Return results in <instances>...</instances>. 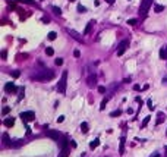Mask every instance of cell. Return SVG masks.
<instances>
[{"mask_svg":"<svg viewBox=\"0 0 167 157\" xmlns=\"http://www.w3.org/2000/svg\"><path fill=\"white\" fill-rule=\"evenodd\" d=\"M54 73L50 71V69H43V71H38V73H35V79L38 81H48V79H53Z\"/></svg>","mask_w":167,"mask_h":157,"instance_id":"1","label":"cell"},{"mask_svg":"<svg viewBox=\"0 0 167 157\" xmlns=\"http://www.w3.org/2000/svg\"><path fill=\"white\" fill-rule=\"evenodd\" d=\"M66 79H67V72L65 71V72L62 73V78H60L59 84H57V91H59L60 94H65V93H66Z\"/></svg>","mask_w":167,"mask_h":157,"instance_id":"2","label":"cell"},{"mask_svg":"<svg viewBox=\"0 0 167 157\" xmlns=\"http://www.w3.org/2000/svg\"><path fill=\"white\" fill-rule=\"evenodd\" d=\"M19 118L26 123V122H31V121H35V113L34 112H22L19 115Z\"/></svg>","mask_w":167,"mask_h":157,"instance_id":"3","label":"cell"},{"mask_svg":"<svg viewBox=\"0 0 167 157\" xmlns=\"http://www.w3.org/2000/svg\"><path fill=\"white\" fill-rule=\"evenodd\" d=\"M151 4H153V0H142L141 1V6H139V13L141 15H145L148 12V9L151 7Z\"/></svg>","mask_w":167,"mask_h":157,"instance_id":"4","label":"cell"},{"mask_svg":"<svg viewBox=\"0 0 167 157\" xmlns=\"http://www.w3.org/2000/svg\"><path fill=\"white\" fill-rule=\"evenodd\" d=\"M128 46H129V41H128V40H122L120 44H119V48H117L116 54H117V56H122V54L126 51V47H128Z\"/></svg>","mask_w":167,"mask_h":157,"instance_id":"5","label":"cell"},{"mask_svg":"<svg viewBox=\"0 0 167 157\" xmlns=\"http://www.w3.org/2000/svg\"><path fill=\"white\" fill-rule=\"evenodd\" d=\"M47 137L56 140L57 143H60V140H62V135H60V132H57V131H47Z\"/></svg>","mask_w":167,"mask_h":157,"instance_id":"6","label":"cell"},{"mask_svg":"<svg viewBox=\"0 0 167 157\" xmlns=\"http://www.w3.org/2000/svg\"><path fill=\"white\" fill-rule=\"evenodd\" d=\"M4 91H6L7 94H12V93L16 91V85H15L13 82H7V84L4 85Z\"/></svg>","mask_w":167,"mask_h":157,"instance_id":"7","label":"cell"},{"mask_svg":"<svg viewBox=\"0 0 167 157\" xmlns=\"http://www.w3.org/2000/svg\"><path fill=\"white\" fill-rule=\"evenodd\" d=\"M3 125H4L6 128H12V126L15 125V119H13V118H6L4 122H3Z\"/></svg>","mask_w":167,"mask_h":157,"instance_id":"8","label":"cell"},{"mask_svg":"<svg viewBox=\"0 0 167 157\" xmlns=\"http://www.w3.org/2000/svg\"><path fill=\"white\" fill-rule=\"evenodd\" d=\"M87 81H88V85H89V87H94L95 82H97V76L92 73V75H89V76L87 78Z\"/></svg>","mask_w":167,"mask_h":157,"instance_id":"9","label":"cell"},{"mask_svg":"<svg viewBox=\"0 0 167 157\" xmlns=\"http://www.w3.org/2000/svg\"><path fill=\"white\" fill-rule=\"evenodd\" d=\"M67 32H69V34H70V35H72V37H73L76 41H82V37H81V35H79L76 31H73V29H67Z\"/></svg>","mask_w":167,"mask_h":157,"instance_id":"10","label":"cell"},{"mask_svg":"<svg viewBox=\"0 0 167 157\" xmlns=\"http://www.w3.org/2000/svg\"><path fill=\"white\" fill-rule=\"evenodd\" d=\"M98 145H100V140H98V138H95V140H92V141L89 143V148H92V150L97 148Z\"/></svg>","mask_w":167,"mask_h":157,"instance_id":"11","label":"cell"},{"mask_svg":"<svg viewBox=\"0 0 167 157\" xmlns=\"http://www.w3.org/2000/svg\"><path fill=\"white\" fill-rule=\"evenodd\" d=\"M94 24H95V21H89V22H88V25H87V28H85V31H84V35H87V34L91 31V28H92Z\"/></svg>","mask_w":167,"mask_h":157,"instance_id":"12","label":"cell"},{"mask_svg":"<svg viewBox=\"0 0 167 157\" xmlns=\"http://www.w3.org/2000/svg\"><path fill=\"white\" fill-rule=\"evenodd\" d=\"M163 10H164V6H163V4H156V6H154V12H156V13H160V12H163Z\"/></svg>","mask_w":167,"mask_h":157,"instance_id":"13","label":"cell"},{"mask_svg":"<svg viewBox=\"0 0 167 157\" xmlns=\"http://www.w3.org/2000/svg\"><path fill=\"white\" fill-rule=\"evenodd\" d=\"M164 119H166V115L160 112V113H158V119H157V125H160V123H161V122H163Z\"/></svg>","mask_w":167,"mask_h":157,"instance_id":"14","label":"cell"},{"mask_svg":"<svg viewBox=\"0 0 167 157\" xmlns=\"http://www.w3.org/2000/svg\"><path fill=\"white\" fill-rule=\"evenodd\" d=\"M151 121V116H147V118H144V121H142V123H141V128H145L147 125H148V122Z\"/></svg>","mask_w":167,"mask_h":157,"instance_id":"15","label":"cell"},{"mask_svg":"<svg viewBox=\"0 0 167 157\" xmlns=\"http://www.w3.org/2000/svg\"><path fill=\"white\" fill-rule=\"evenodd\" d=\"M119 151H120V154L125 153V138H120V148H119Z\"/></svg>","mask_w":167,"mask_h":157,"instance_id":"16","label":"cell"},{"mask_svg":"<svg viewBox=\"0 0 167 157\" xmlns=\"http://www.w3.org/2000/svg\"><path fill=\"white\" fill-rule=\"evenodd\" d=\"M160 57H161V59H167V48L166 47H163V48L160 50Z\"/></svg>","mask_w":167,"mask_h":157,"instance_id":"17","label":"cell"},{"mask_svg":"<svg viewBox=\"0 0 167 157\" xmlns=\"http://www.w3.org/2000/svg\"><path fill=\"white\" fill-rule=\"evenodd\" d=\"M23 96H25V88H23V87H21V88H19V97H18V101H21Z\"/></svg>","mask_w":167,"mask_h":157,"instance_id":"18","label":"cell"},{"mask_svg":"<svg viewBox=\"0 0 167 157\" xmlns=\"http://www.w3.org/2000/svg\"><path fill=\"white\" fill-rule=\"evenodd\" d=\"M81 131H82L84 134L88 132V123H87V122H82V123H81Z\"/></svg>","mask_w":167,"mask_h":157,"instance_id":"19","label":"cell"},{"mask_svg":"<svg viewBox=\"0 0 167 157\" xmlns=\"http://www.w3.org/2000/svg\"><path fill=\"white\" fill-rule=\"evenodd\" d=\"M53 12H54V15H57V16L62 15V10H60V7H57V6H53Z\"/></svg>","mask_w":167,"mask_h":157,"instance_id":"20","label":"cell"},{"mask_svg":"<svg viewBox=\"0 0 167 157\" xmlns=\"http://www.w3.org/2000/svg\"><path fill=\"white\" fill-rule=\"evenodd\" d=\"M56 37H57V34H56L54 31H50V32H48V40L53 41V40H56Z\"/></svg>","mask_w":167,"mask_h":157,"instance_id":"21","label":"cell"},{"mask_svg":"<svg viewBox=\"0 0 167 157\" xmlns=\"http://www.w3.org/2000/svg\"><path fill=\"white\" fill-rule=\"evenodd\" d=\"M107 101H109V97H106L103 101H101V106H100V110H104L106 109V104H107Z\"/></svg>","mask_w":167,"mask_h":157,"instance_id":"22","label":"cell"},{"mask_svg":"<svg viewBox=\"0 0 167 157\" xmlns=\"http://www.w3.org/2000/svg\"><path fill=\"white\" fill-rule=\"evenodd\" d=\"M78 12H79V13H85V12H87V7L82 6V4H78Z\"/></svg>","mask_w":167,"mask_h":157,"instance_id":"23","label":"cell"},{"mask_svg":"<svg viewBox=\"0 0 167 157\" xmlns=\"http://www.w3.org/2000/svg\"><path fill=\"white\" fill-rule=\"evenodd\" d=\"M45 54H47V56H53V54H54V50H53L51 47H47V48H45Z\"/></svg>","mask_w":167,"mask_h":157,"instance_id":"24","label":"cell"},{"mask_svg":"<svg viewBox=\"0 0 167 157\" xmlns=\"http://www.w3.org/2000/svg\"><path fill=\"white\" fill-rule=\"evenodd\" d=\"M3 144H4V145H10V143H9V137H7V134H4V135H3Z\"/></svg>","mask_w":167,"mask_h":157,"instance_id":"25","label":"cell"},{"mask_svg":"<svg viewBox=\"0 0 167 157\" xmlns=\"http://www.w3.org/2000/svg\"><path fill=\"white\" fill-rule=\"evenodd\" d=\"M16 1H22V3H28V4H35V6H38V3H35L34 0H16Z\"/></svg>","mask_w":167,"mask_h":157,"instance_id":"26","label":"cell"},{"mask_svg":"<svg viewBox=\"0 0 167 157\" xmlns=\"http://www.w3.org/2000/svg\"><path fill=\"white\" fill-rule=\"evenodd\" d=\"M120 113H122L120 110H114V112L110 113V116H111V118H116V116H120Z\"/></svg>","mask_w":167,"mask_h":157,"instance_id":"27","label":"cell"},{"mask_svg":"<svg viewBox=\"0 0 167 157\" xmlns=\"http://www.w3.org/2000/svg\"><path fill=\"white\" fill-rule=\"evenodd\" d=\"M136 22H138V21H136L135 18H132V19H128L126 24H129V25H136Z\"/></svg>","mask_w":167,"mask_h":157,"instance_id":"28","label":"cell"},{"mask_svg":"<svg viewBox=\"0 0 167 157\" xmlns=\"http://www.w3.org/2000/svg\"><path fill=\"white\" fill-rule=\"evenodd\" d=\"M9 112H10V107H9V106H6V107H3V110H1V113H3V115H7Z\"/></svg>","mask_w":167,"mask_h":157,"instance_id":"29","label":"cell"},{"mask_svg":"<svg viewBox=\"0 0 167 157\" xmlns=\"http://www.w3.org/2000/svg\"><path fill=\"white\" fill-rule=\"evenodd\" d=\"M54 63H56L57 66H60V65H63V59H60V57H59V59H56V62H54Z\"/></svg>","mask_w":167,"mask_h":157,"instance_id":"30","label":"cell"},{"mask_svg":"<svg viewBox=\"0 0 167 157\" xmlns=\"http://www.w3.org/2000/svg\"><path fill=\"white\" fill-rule=\"evenodd\" d=\"M19 75H21V72H19V71H13V72H12V76H13V78H18Z\"/></svg>","mask_w":167,"mask_h":157,"instance_id":"31","label":"cell"},{"mask_svg":"<svg viewBox=\"0 0 167 157\" xmlns=\"http://www.w3.org/2000/svg\"><path fill=\"white\" fill-rule=\"evenodd\" d=\"M98 93H101V94H104V93H106V87H103V85H100V87H98Z\"/></svg>","mask_w":167,"mask_h":157,"instance_id":"32","label":"cell"},{"mask_svg":"<svg viewBox=\"0 0 167 157\" xmlns=\"http://www.w3.org/2000/svg\"><path fill=\"white\" fill-rule=\"evenodd\" d=\"M147 103H148V109H150V110H154V106H153V100H148Z\"/></svg>","mask_w":167,"mask_h":157,"instance_id":"33","label":"cell"},{"mask_svg":"<svg viewBox=\"0 0 167 157\" xmlns=\"http://www.w3.org/2000/svg\"><path fill=\"white\" fill-rule=\"evenodd\" d=\"M73 56H75V57H81V51H79V50H75V51H73Z\"/></svg>","mask_w":167,"mask_h":157,"instance_id":"34","label":"cell"},{"mask_svg":"<svg viewBox=\"0 0 167 157\" xmlns=\"http://www.w3.org/2000/svg\"><path fill=\"white\" fill-rule=\"evenodd\" d=\"M6 56H7V51L3 50V51H1V59H6Z\"/></svg>","mask_w":167,"mask_h":157,"instance_id":"35","label":"cell"},{"mask_svg":"<svg viewBox=\"0 0 167 157\" xmlns=\"http://www.w3.org/2000/svg\"><path fill=\"white\" fill-rule=\"evenodd\" d=\"M63 121H65V116H59V118H57V122H59V123H62Z\"/></svg>","mask_w":167,"mask_h":157,"instance_id":"36","label":"cell"},{"mask_svg":"<svg viewBox=\"0 0 167 157\" xmlns=\"http://www.w3.org/2000/svg\"><path fill=\"white\" fill-rule=\"evenodd\" d=\"M134 90H135V91H139V90H141V87L136 84V85H134Z\"/></svg>","mask_w":167,"mask_h":157,"instance_id":"37","label":"cell"},{"mask_svg":"<svg viewBox=\"0 0 167 157\" xmlns=\"http://www.w3.org/2000/svg\"><path fill=\"white\" fill-rule=\"evenodd\" d=\"M70 145H72V147H76V143H75L73 140H70Z\"/></svg>","mask_w":167,"mask_h":157,"instance_id":"38","label":"cell"},{"mask_svg":"<svg viewBox=\"0 0 167 157\" xmlns=\"http://www.w3.org/2000/svg\"><path fill=\"white\" fill-rule=\"evenodd\" d=\"M43 22H47V24H48V22H50V19H48V18H43Z\"/></svg>","mask_w":167,"mask_h":157,"instance_id":"39","label":"cell"},{"mask_svg":"<svg viewBox=\"0 0 167 157\" xmlns=\"http://www.w3.org/2000/svg\"><path fill=\"white\" fill-rule=\"evenodd\" d=\"M163 84H164V85H167V76H164V78H163Z\"/></svg>","mask_w":167,"mask_h":157,"instance_id":"40","label":"cell"},{"mask_svg":"<svg viewBox=\"0 0 167 157\" xmlns=\"http://www.w3.org/2000/svg\"><path fill=\"white\" fill-rule=\"evenodd\" d=\"M106 1H107L109 4H113V3H114V0H106Z\"/></svg>","mask_w":167,"mask_h":157,"instance_id":"41","label":"cell"},{"mask_svg":"<svg viewBox=\"0 0 167 157\" xmlns=\"http://www.w3.org/2000/svg\"><path fill=\"white\" fill-rule=\"evenodd\" d=\"M151 157H160V154H158V153H156V154H153Z\"/></svg>","mask_w":167,"mask_h":157,"instance_id":"42","label":"cell"},{"mask_svg":"<svg viewBox=\"0 0 167 157\" xmlns=\"http://www.w3.org/2000/svg\"><path fill=\"white\" fill-rule=\"evenodd\" d=\"M164 151H166V156H167V145L164 147Z\"/></svg>","mask_w":167,"mask_h":157,"instance_id":"43","label":"cell"},{"mask_svg":"<svg viewBox=\"0 0 167 157\" xmlns=\"http://www.w3.org/2000/svg\"><path fill=\"white\" fill-rule=\"evenodd\" d=\"M69 1H75V0H69Z\"/></svg>","mask_w":167,"mask_h":157,"instance_id":"44","label":"cell"},{"mask_svg":"<svg viewBox=\"0 0 167 157\" xmlns=\"http://www.w3.org/2000/svg\"><path fill=\"white\" fill-rule=\"evenodd\" d=\"M166 134H167V131H166Z\"/></svg>","mask_w":167,"mask_h":157,"instance_id":"45","label":"cell"},{"mask_svg":"<svg viewBox=\"0 0 167 157\" xmlns=\"http://www.w3.org/2000/svg\"><path fill=\"white\" fill-rule=\"evenodd\" d=\"M166 48H167V47H166Z\"/></svg>","mask_w":167,"mask_h":157,"instance_id":"46","label":"cell"}]
</instances>
